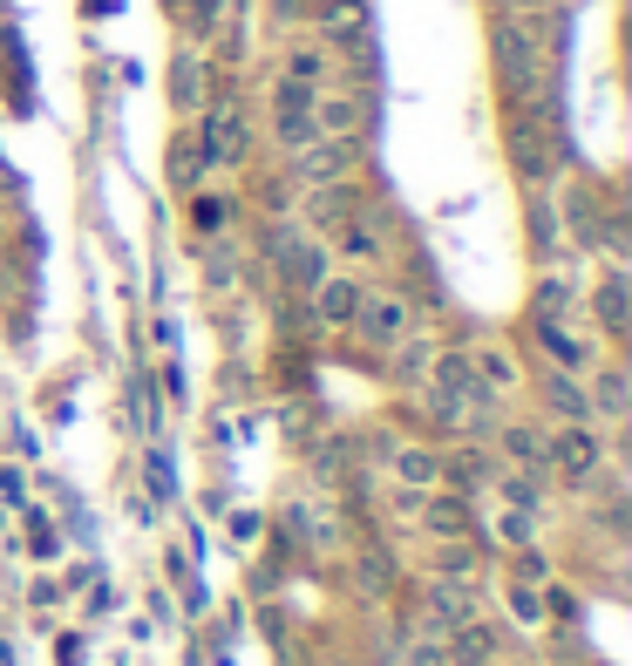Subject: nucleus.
Masks as SVG:
<instances>
[{
    "label": "nucleus",
    "instance_id": "2",
    "mask_svg": "<svg viewBox=\"0 0 632 666\" xmlns=\"http://www.w3.org/2000/svg\"><path fill=\"white\" fill-rule=\"evenodd\" d=\"M313 96L320 89H306V83H272V137H280V150H306V143H320V123H313Z\"/></svg>",
    "mask_w": 632,
    "mask_h": 666
},
{
    "label": "nucleus",
    "instance_id": "16",
    "mask_svg": "<svg viewBox=\"0 0 632 666\" xmlns=\"http://www.w3.org/2000/svg\"><path fill=\"white\" fill-rule=\"evenodd\" d=\"M503 612H510V625H544V592L537 585H524V578H510V592H503Z\"/></svg>",
    "mask_w": 632,
    "mask_h": 666
},
{
    "label": "nucleus",
    "instance_id": "22",
    "mask_svg": "<svg viewBox=\"0 0 632 666\" xmlns=\"http://www.w3.org/2000/svg\"><path fill=\"white\" fill-rule=\"evenodd\" d=\"M503 449L517 456V462H531V469L544 462V436H537V428H503Z\"/></svg>",
    "mask_w": 632,
    "mask_h": 666
},
{
    "label": "nucleus",
    "instance_id": "13",
    "mask_svg": "<svg viewBox=\"0 0 632 666\" xmlns=\"http://www.w3.org/2000/svg\"><path fill=\"white\" fill-rule=\"evenodd\" d=\"M544 395H551V408H558L565 422H591V395H585V381H578V374H551V381H544Z\"/></svg>",
    "mask_w": 632,
    "mask_h": 666
},
{
    "label": "nucleus",
    "instance_id": "23",
    "mask_svg": "<svg viewBox=\"0 0 632 666\" xmlns=\"http://www.w3.org/2000/svg\"><path fill=\"white\" fill-rule=\"evenodd\" d=\"M28 544H34V558H55L62 552V537H55V524L42 511H28Z\"/></svg>",
    "mask_w": 632,
    "mask_h": 666
},
{
    "label": "nucleus",
    "instance_id": "7",
    "mask_svg": "<svg viewBox=\"0 0 632 666\" xmlns=\"http://www.w3.org/2000/svg\"><path fill=\"white\" fill-rule=\"evenodd\" d=\"M537 340H544V354L558 361V374H585L591 368V340L565 320H537Z\"/></svg>",
    "mask_w": 632,
    "mask_h": 666
},
{
    "label": "nucleus",
    "instance_id": "8",
    "mask_svg": "<svg viewBox=\"0 0 632 666\" xmlns=\"http://www.w3.org/2000/svg\"><path fill=\"white\" fill-rule=\"evenodd\" d=\"M280 259H286V280H293V286H306V293H313V286H320L327 272H334V265H327V252L313 245V239H293V231L280 239Z\"/></svg>",
    "mask_w": 632,
    "mask_h": 666
},
{
    "label": "nucleus",
    "instance_id": "14",
    "mask_svg": "<svg viewBox=\"0 0 632 666\" xmlns=\"http://www.w3.org/2000/svg\"><path fill=\"white\" fill-rule=\"evenodd\" d=\"M394 477H402L408 490H436L443 483V462L428 449H394Z\"/></svg>",
    "mask_w": 632,
    "mask_h": 666
},
{
    "label": "nucleus",
    "instance_id": "1",
    "mask_svg": "<svg viewBox=\"0 0 632 666\" xmlns=\"http://www.w3.org/2000/svg\"><path fill=\"white\" fill-rule=\"evenodd\" d=\"M544 462L558 469L565 483H591V477L606 469V443H599V428H591V422H565L558 436L544 443Z\"/></svg>",
    "mask_w": 632,
    "mask_h": 666
},
{
    "label": "nucleus",
    "instance_id": "4",
    "mask_svg": "<svg viewBox=\"0 0 632 666\" xmlns=\"http://www.w3.org/2000/svg\"><path fill=\"white\" fill-rule=\"evenodd\" d=\"M353 327H361V340H368V347H388V354H394V347H402V340L415 334V313H408V299H402V293H368V299H361V313H353Z\"/></svg>",
    "mask_w": 632,
    "mask_h": 666
},
{
    "label": "nucleus",
    "instance_id": "20",
    "mask_svg": "<svg viewBox=\"0 0 632 666\" xmlns=\"http://www.w3.org/2000/svg\"><path fill=\"white\" fill-rule=\"evenodd\" d=\"M177 102L184 109L205 102V62H197V55H177Z\"/></svg>",
    "mask_w": 632,
    "mask_h": 666
},
{
    "label": "nucleus",
    "instance_id": "21",
    "mask_svg": "<svg viewBox=\"0 0 632 666\" xmlns=\"http://www.w3.org/2000/svg\"><path fill=\"white\" fill-rule=\"evenodd\" d=\"M497 490H503V511H531V517H537V496H544L537 477H503Z\"/></svg>",
    "mask_w": 632,
    "mask_h": 666
},
{
    "label": "nucleus",
    "instance_id": "10",
    "mask_svg": "<svg viewBox=\"0 0 632 666\" xmlns=\"http://www.w3.org/2000/svg\"><path fill=\"white\" fill-rule=\"evenodd\" d=\"M334 245H340V259H381V218L374 211H353Z\"/></svg>",
    "mask_w": 632,
    "mask_h": 666
},
{
    "label": "nucleus",
    "instance_id": "26",
    "mask_svg": "<svg viewBox=\"0 0 632 666\" xmlns=\"http://www.w3.org/2000/svg\"><path fill=\"white\" fill-rule=\"evenodd\" d=\"M190 218L205 225V231H218V225H225V205H218V198H197V205H190Z\"/></svg>",
    "mask_w": 632,
    "mask_h": 666
},
{
    "label": "nucleus",
    "instance_id": "17",
    "mask_svg": "<svg viewBox=\"0 0 632 666\" xmlns=\"http://www.w3.org/2000/svg\"><path fill=\"white\" fill-rule=\"evenodd\" d=\"M422 517L436 537H469V503L462 496H436V503H422Z\"/></svg>",
    "mask_w": 632,
    "mask_h": 666
},
{
    "label": "nucleus",
    "instance_id": "25",
    "mask_svg": "<svg viewBox=\"0 0 632 666\" xmlns=\"http://www.w3.org/2000/svg\"><path fill=\"white\" fill-rule=\"evenodd\" d=\"M408 666H449V646H436V640H422V646H408Z\"/></svg>",
    "mask_w": 632,
    "mask_h": 666
},
{
    "label": "nucleus",
    "instance_id": "6",
    "mask_svg": "<svg viewBox=\"0 0 632 666\" xmlns=\"http://www.w3.org/2000/svg\"><path fill=\"white\" fill-rule=\"evenodd\" d=\"M361 280H347V272H327L320 286H313V320L320 327H353V313H361Z\"/></svg>",
    "mask_w": 632,
    "mask_h": 666
},
{
    "label": "nucleus",
    "instance_id": "9",
    "mask_svg": "<svg viewBox=\"0 0 632 666\" xmlns=\"http://www.w3.org/2000/svg\"><path fill=\"white\" fill-rule=\"evenodd\" d=\"M585 374H599L585 387V395H591V422H619L625 415V368H585Z\"/></svg>",
    "mask_w": 632,
    "mask_h": 666
},
{
    "label": "nucleus",
    "instance_id": "12",
    "mask_svg": "<svg viewBox=\"0 0 632 666\" xmlns=\"http://www.w3.org/2000/svg\"><path fill=\"white\" fill-rule=\"evenodd\" d=\"M469 368H477V381L490 387V395H510V387H517V361H510L503 347H477V354H469Z\"/></svg>",
    "mask_w": 632,
    "mask_h": 666
},
{
    "label": "nucleus",
    "instance_id": "18",
    "mask_svg": "<svg viewBox=\"0 0 632 666\" xmlns=\"http://www.w3.org/2000/svg\"><path fill=\"white\" fill-rule=\"evenodd\" d=\"M599 320H606V334H625V280L619 272H606V286H599Z\"/></svg>",
    "mask_w": 632,
    "mask_h": 666
},
{
    "label": "nucleus",
    "instance_id": "27",
    "mask_svg": "<svg viewBox=\"0 0 632 666\" xmlns=\"http://www.w3.org/2000/svg\"><path fill=\"white\" fill-rule=\"evenodd\" d=\"M497 666H524V659H497Z\"/></svg>",
    "mask_w": 632,
    "mask_h": 666
},
{
    "label": "nucleus",
    "instance_id": "11",
    "mask_svg": "<svg viewBox=\"0 0 632 666\" xmlns=\"http://www.w3.org/2000/svg\"><path fill=\"white\" fill-rule=\"evenodd\" d=\"M313 123H320V137H353L361 130V102L353 96H313Z\"/></svg>",
    "mask_w": 632,
    "mask_h": 666
},
{
    "label": "nucleus",
    "instance_id": "15",
    "mask_svg": "<svg viewBox=\"0 0 632 666\" xmlns=\"http://www.w3.org/2000/svg\"><path fill=\"white\" fill-rule=\"evenodd\" d=\"M327 48H313V42H299V48H286V83H306V89H320L327 83Z\"/></svg>",
    "mask_w": 632,
    "mask_h": 666
},
{
    "label": "nucleus",
    "instance_id": "19",
    "mask_svg": "<svg viewBox=\"0 0 632 666\" xmlns=\"http://www.w3.org/2000/svg\"><path fill=\"white\" fill-rule=\"evenodd\" d=\"M497 537L510 544V552H524V544L537 537V517L531 511H497Z\"/></svg>",
    "mask_w": 632,
    "mask_h": 666
},
{
    "label": "nucleus",
    "instance_id": "3",
    "mask_svg": "<svg viewBox=\"0 0 632 666\" xmlns=\"http://www.w3.org/2000/svg\"><path fill=\"white\" fill-rule=\"evenodd\" d=\"M197 150H205V164H211V171L239 164V156L252 150V137H246V116L231 109V102H211L205 116H197Z\"/></svg>",
    "mask_w": 632,
    "mask_h": 666
},
{
    "label": "nucleus",
    "instance_id": "24",
    "mask_svg": "<svg viewBox=\"0 0 632 666\" xmlns=\"http://www.w3.org/2000/svg\"><path fill=\"white\" fill-rule=\"evenodd\" d=\"M205 171H211V164H205V150H197V143H177V184H197Z\"/></svg>",
    "mask_w": 632,
    "mask_h": 666
},
{
    "label": "nucleus",
    "instance_id": "5",
    "mask_svg": "<svg viewBox=\"0 0 632 666\" xmlns=\"http://www.w3.org/2000/svg\"><path fill=\"white\" fill-rule=\"evenodd\" d=\"M347 171H353V137H320V143H306V150H293V177L299 184H347Z\"/></svg>",
    "mask_w": 632,
    "mask_h": 666
}]
</instances>
